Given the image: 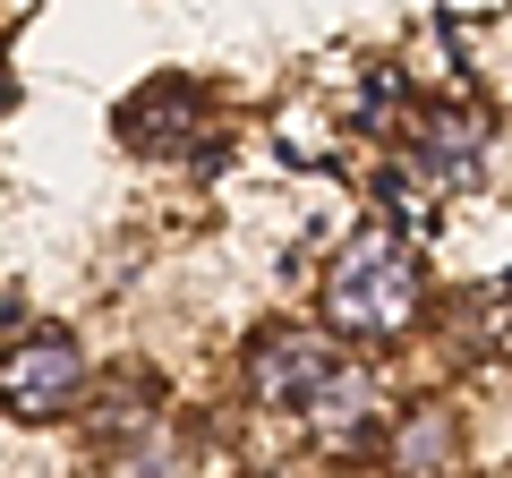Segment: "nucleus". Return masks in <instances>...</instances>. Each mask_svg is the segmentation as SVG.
I'll list each match as a JSON object with an SVG mask.
<instances>
[{"instance_id":"1","label":"nucleus","mask_w":512,"mask_h":478,"mask_svg":"<svg viewBox=\"0 0 512 478\" xmlns=\"http://www.w3.org/2000/svg\"><path fill=\"white\" fill-rule=\"evenodd\" d=\"M419 308H427V257L419 239L393 231V222H367L333 248L325 265V325L359 350H393L419 333Z\"/></svg>"},{"instance_id":"3","label":"nucleus","mask_w":512,"mask_h":478,"mask_svg":"<svg viewBox=\"0 0 512 478\" xmlns=\"http://www.w3.org/2000/svg\"><path fill=\"white\" fill-rule=\"evenodd\" d=\"M239 368H248V393L265 410H308L316 385L342 368V350H333V333H308V325H256Z\"/></svg>"},{"instance_id":"6","label":"nucleus","mask_w":512,"mask_h":478,"mask_svg":"<svg viewBox=\"0 0 512 478\" xmlns=\"http://www.w3.org/2000/svg\"><path fill=\"white\" fill-rule=\"evenodd\" d=\"M478 154H487V137H478L461 111H436V120L419 129V163L436 171V180H453V188L478 180Z\"/></svg>"},{"instance_id":"4","label":"nucleus","mask_w":512,"mask_h":478,"mask_svg":"<svg viewBox=\"0 0 512 478\" xmlns=\"http://www.w3.org/2000/svg\"><path fill=\"white\" fill-rule=\"evenodd\" d=\"M205 129V86L197 77H154V86H137L120 103V137L137 154H188Z\"/></svg>"},{"instance_id":"5","label":"nucleus","mask_w":512,"mask_h":478,"mask_svg":"<svg viewBox=\"0 0 512 478\" xmlns=\"http://www.w3.org/2000/svg\"><path fill=\"white\" fill-rule=\"evenodd\" d=\"M308 419H316V444L325 453H376V427H384V393H376V376L367 368H333L325 385H316V402H308Z\"/></svg>"},{"instance_id":"7","label":"nucleus","mask_w":512,"mask_h":478,"mask_svg":"<svg viewBox=\"0 0 512 478\" xmlns=\"http://www.w3.org/2000/svg\"><path fill=\"white\" fill-rule=\"evenodd\" d=\"M402 461L419 478H444V461H453V419H444V410H419V419L402 427Z\"/></svg>"},{"instance_id":"2","label":"nucleus","mask_w":512,"mask_h":478,"mask_svg":"<svg viewBox=\"0 0 512 478\" xmlns=\"http://www.w3.org/2000/svg\"><path fill=\"white\" fill-rule=\"evenodd\" d=\"M77 393H86V350H77V333L43 325V333H26V342L0 350V410H9V419H26V427L69 419Z\"/></svg>"}]
</instances>
